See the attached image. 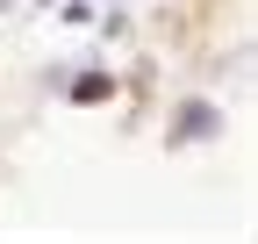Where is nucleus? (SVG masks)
Instances as JSON below:
<instances>
[{"label":"nucleus","instance_id":"7ed1b4c3","mask_svg":"<svg viewBox=\"0 0 258 244\" xmlns=\"http://www.w3.org/2000/svg\"><path fill=\"white\" fill-rule=\"evenodd\" d=\"M57 22H64V29H86V22H93V0H64Z\"/></svg>","mask_w":258,"mask_h":244},{"label":"nucleus","instance_id":"f03ea898","mask_svg":"<svg viewBox=\"0 0 258 244\" xmlns=\"http://www.w3.org/2000/svg\"><path fill=\"white\" fill-rule=\"evenodd\" d=\"M72 108H101V101H115V72L108 65H86V72H64V86H57Z\"/></svg>","mask_w":258,"mask_h":244},{"label":"nucleus","instance_id":"f257e3e1","mask_svg":"<svg viewBox=\"0 0 258 244\" xmlns=\"http://www.w3.org/2000/svg\"><path fill=\"white\" fill-rule=\"evenodd\" d=\"M222 137V108L215 101H179L172 108V122H165V144L179 151V144H215Z\"/></svg>","mask_w":258,"mask_h":244},{"label":"nucleus","instance_id":"39448f33","mask_svg":"<svg viewBox=\"0 0 258 244\" xmlns=\"http://www.w3.org/2000/svg\"><path fill=\"white\" fill-rule=\"evenodd\" d=\"M36 8H50V0H36Z\"/></svg>","mask_w":258,"mask_h":244},{"label":"nucleus","instance_id":"20e7f679","mask_svg":"<svg viewBox=\"0 0 258 244\" xmlns=\"http://www.w3.org/2000/svg\"><path fill=\"white\" fill-rule=\"evenodd\" d=\"M0 15H15V0H0Z\"/></svg>","mask_w":258,"mask_h":244}]
</instances>
